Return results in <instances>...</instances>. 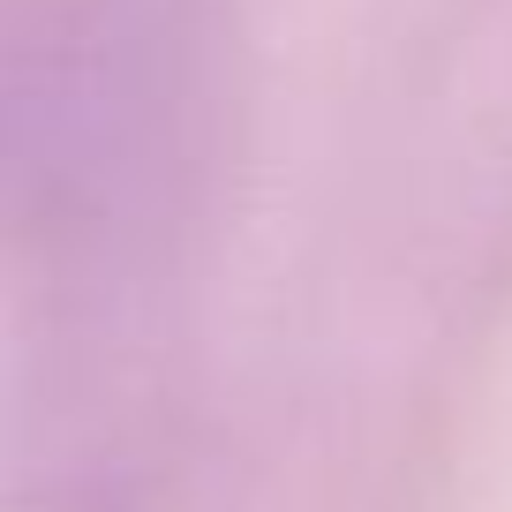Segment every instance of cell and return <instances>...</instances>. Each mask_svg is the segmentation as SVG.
<instances>
[{"instance_id": "cell-1", "label": "cell", "mask_w": 512, "mask_h": 512, "mask_svg": "<svg viewBox=\"0 0 512 512\" xmlns=\"http://www.w3.org/2000/svg\"><path fill=\"white\" fill-rule=\"evenodd\" d=\"M211 151L204 0H0V234L61 272L174 256Z\"/></svg>"}]
</instances>
